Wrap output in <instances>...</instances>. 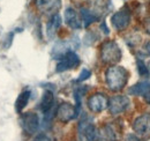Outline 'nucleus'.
I'll return each instance as SVG.
<instances>
[{"instance_id":"1","label":"nucleus","mask_w":150,"mask_h":141,"mask_svg":"<svg viewBox=\"0 0 150 141\" xmlns=\"http://www.w3.org/2000/svg\"><path fill=\"white\" fill-rule=\"evenodd\" d=\"M128 72L121 66L109 67L105 73V81L108 88L112 91H120L125 88L128 81Z\"/></svg>"},{"instance_id":"2","label":"nucleus","mask_w":150,"mask_h":141,"mask_svg":"<svg viewBox=\"0 0 150 141\" xmlns=\"http://www.w3.org/2000/svg\"><path fill=\"white\" fill-rule=\"evenodd\" d=\"M100 59L104 64L114 65L121 59V50L114 41H106L100 48Z\"/></svg>"},{"instance_id":"3","label":"nucleus","mask_w":150,"mask_h":141,"mask_svg":"<svg viewBox=\"0 0 150 141\" xmlns=\"http://www.w3.org/2000/svg\"><path fill=\"white\" fill-rule=\"evenodd\" d=\"M21 126L27 134H35L39 128V117L35 112H24L21 116Z\"/></svg>"},{"instance_id":"4","label":"nucleus","mask_w":150,"mask_h":141,"mask_svg":"<svg viewBox=\"0 0 150 141\" xmlns=\"http://www.w3.org/2000/svg\"><path fill=\"white\" fill-rule=\"evenodd\" d=\"M129 104H131V101H129V98L127 96L117 95V96H113L109 100L108 109H109L111 115L117 116V115H120L124 111H126L128 109Z\"/></svg>"},{"instance_id":"5","label":"nucleus","mask_w":150,"mask_h":141,"mask_svg":"<svg viewBox=\"0 0 150 141\" xmlns=\"http://www.w3.org/2000/svg\"><path fill=\"white\" fill-rule=\"evenodd\" d=\"M111 23H112L113 28L121 31L125 30L128 24L131 23V12L127 7L121 8L120 11L115 12L111 18Z\"/></svg>"},{"instance_id":"6","label":"nucleus","mask_w":150,"mask_h":141,"mask_svg":"<svg viewBox=\"0 0 150 141\" xmlns=\"http://www.w3.org/2000/svg\"><path fill=\"white\" fill-rule=\"evenodd\" d=\"M79 65H80L79 56L74 51H69L59 59V63L57 65L56 70L58 73H61V72H66V70L76 68Z\"/></svg>"},{"instance_id":"7","label":"nucleus","mask_w":150,"mask_h":141,"mask_svg":"<svg viewBox=\"0 0 150 141\" xmlns=\"http://www.w3.org/2000/svg\"><path fill=\"white\" fill-rule=\"evenodd\" d=\"M132 127L136 134L141 137H150V113H143L135 118Z\"/></svg>"},{"instance_id":"8","label":"nucleus","mask_w":150,"mask_h":141,"mask_svg":"<svg viewBox=\"0 0 150 141\" xmlns=\"http://www.w3.org/2000/svg\"><path fill=\"white\" fill-rule=\"evenodd\" d=\"M79 116L76 109L71 103H61L59 108L57 109V117L61 123H68L71 120L75 119Z\"/></svg>"},{"instance_id":"9","label":"nucleus","mask_w":150,"mask_h":141,"mask_svg":"<svg viewBox=\"0 0 150 141\" xmlns=\"http://www.w3.org/2000/svg\"><path fill=\"white\" fill-rule=\"evenodd\" d=\"M108 105H109V98L102 93L94 94L88 100V108L90 109V111H93L95 113L104 111Z\"/></svg>"},{"instance_id":"10","label":"nucleus","mask_w":150,"mask_h":141,"mask_svg":"<svg viewBox=\"0 0 150 141\" xmlns=\"http://www.w3.org/2000/svg\"><path fill=\"white\" fill-rule=\"evenodd\" d=\"M38 11L44 14H58V11L61 8V0H36Z\"/></svg>"},{"instance_id":"11","label":"nucleus","mask_w":150,"mask_h":141,"mask_svg":"<svg viewBox=\"0 0 150 141\" xmlns=\"http://www.w3.org/2000/svg\"><path fill=\"white\" fill-rule=\"evenodd\" d=\"M79 131L80 133L83 135V138L87 141H96L97 140V130L95 127V125L91 122H88L87 117H84V119H82L79 124Z\"/></svg>"},{"instance_id":"12","label":"nucleus","mask_w":150,"mask_h":141,"mask_svg":"<svg viewBox=\"0 0 150 141\" xmlns=\"http://www.w3.org/2000/svg\"><path fill=\"white\" fill-rule=\"evenodd\" d=\"M64 18H65V22L67 26H69L72 29H80L82 27L81 24V20L77 15V12L75 11L74 8L72 7H68L66 8L65 11V14H64Z\"/></svg>"},{"instance_id":"13","label":"nucleus","mask_w":150,"mask_h":141,"mask_svg":"<svg viewBox=\"0 0 150 141\" xmlns=\"http://www.w3.org/2000/svg\"><path fill=\"white\" fill-rule=\"evenodd\" d=\"M97 141H117V132L112 125H104L99 130L97 134Z\"/></svg>"},{"instance_id":"14","label":"nucleus","mask_w":150,"mask_h":141,"mask_svg":"<svg viewBox=\"0 0 150 141\" xmlns=\"http://www.w3.org/2000/svg\"><path fill=\"white\" fill-rule=\"evenodd\" d=\"M72 46L73 48L76 46V45L73 44V42L72 43H69V42H59V43H57L56 45L53 46V50H52V53H51L53 59H60L62 56H65L67 52L73 51Z\"/></svg>"},{"instance_id":"15","label":"nucleus","mask_w":150,"mask_h":141,"mask_svg":"<svg viewBox=\"0 0 150 141\" xmlns=\"http://www.w3.org/2000/svg\"><path fill=\"white\" fill-rule=\"evenodd\" d=\"M54 104V96H53V93L51 90H45L43 96H42V100H40V103H39V109L46 113L49 112L52 106Z\"/></svg>"},{"instance_id":"16","label":"nucleus","mask_w":150,"mask_h":141,"mask_svg":"<svg viewBox=\"0 0 150 141\" xmlns=\"http://www.w3.org/2000/svg\"><path fill=\"white\" fill-rule=\"evenodd\" d=\"M61 26V16L59 14H56L53 15L51 20L49 21L47 26H46V34H47V37L49 38H53L56 33L58 31V29L60 28Z\"/></svg>"},{"instance_id":"17","label":"nucleus","mask_w":150,"mask_h":141,"mask_svg":"<svg viewBox=\"0 0 150 141\" xmlns=\"http://www.w3.org/2000/svg\"><path fill=\"white\" fill-rule=\"evenodd\" d=\"M150 88V82L148 81H142V82H137L136 85L132 86L128 89V94L133 96H143L146 94V91Z\"/></svg>"},{"instance_id":"18","label":"nucleus","mask_w":150,"mask_h":141,"mask_svg":"<svg viewBox=\"0 0 150 141\" xmlns=\"http://www.w3.org/2000/svg\"><path fill=\"white\" fill-rule=\"evenodd\" d=\"M30 95H31L30 90H24V91H22L20 94L19 97L16 98V102H15V110H16V112L21 113L23 111V109L27 106L29 100H30Z\"/></svg>"},{"instance_id":"19","label":"nucleus","mask_w":150,"mask_h":141,"mask_svg":"<svg viewBox=\"0 0 150 141\" xmlns=\"http://www.w3.org/2000/svg\"><path fill=\"white\" fill-rule=\"evenodd\" d=\"M80 14H81V18H82V21H83V26L86 28H88L91 23H94L95 21H97V19H98V16L95 14L94 12H91L88 8H81L80 9Z\"/></svg>"},{"instance_id":"20","label":"nucleus","mask_w":150,"mask_h":141,"mask_svg":"<svg viewBox=\"0 0 150 141\" xmlns=\"http://www.w3.org/2000/svg\"><path fill=\"white\" fill-rule=\"evenodd\" d=\"M136 66H137V72H139V74H140L141 76H146V75L149 74L148 68H147V65L144 64L143 60L137 59V60H136Z\"/></svg>"},{"instance_id":"21","label":"nucleus","mask_w":150,"mask_h":141,"mask_svg":"<svg viewBox=\"0 0 150 141\" xmlns=\"http://www.w3.org/2000/svg\"><path fill=\"white\" fill-rule=\"evenodd\" d=\"M90 75H91V72L89 70H87V68H84V70H82V72H81V74H80V76H79L77 81H79V82L86 81V80H88V79L90 78Z\"/></svg>"},{"instance_id":"22","label":"nucleus","mask_w":150,"mask_h":141,"mask_svg":"<svg viewBox=\"0 0 150 141\" xmlns=\"http://www.w3.org/2000/svg\"><path fill=\"white\" fill-rule=\"evenodd\" d=\"M35 141H51V140H50V138L46 134L42 133V134H38L37 137L35 138Z\"/></svg>"},{"instance_id":"23","label":"nucleus","mask_w":150,"mask_h":141,"mask_svg":"<svg viewBox=\"0 0 150 141\" xmlns=\"http://www.w3.org/2000/svg\"><path fill=\"white\" fill-rule=\"evenodd\" d=\"M144 29H146V33L150 35V19H147L144 21Z\"/></svg>"},{"instance_id":"24","label":"nucleus","mask_w":150,"mask_h":141,"mask_svg":"<svg viewBox=\"0 0 150 141\" xmlns=\"http://www.w3.org/2000/svg\"><path fill=\"white\" fill-rule=\"evenodd\" d=\"M143 97H144V101H146L148 104H150V88L146 91V94L143 95Z\"/></svg>"},{"instance_id":"25","label":"nucleus","mask_w":150,"mask_h":141,"mask_svg":"<svg viewBox=\"0 0 150 141\" xmlns=\"http://www.w3.org/2000/svg\"><path fill=\"white\" fill-rule=\"evenodd\" d=\"M126 141H140V140H139V138H137L136 135H134V134H129V135H127Z\"/></svg>"},{"instance_id":"26","label":"nucleus","mask_w":150,"mask_h":141,"mask_svg":"<svg viewBox=\"0 0 150 141\" xmlns=\"http://www.w3.org/2000/svg\"><path fill=\"white\" fill-rule=\"evenodd\" d=\"M100 28H103V29H104L103 31H104V33H105L106 35L109 34V29H108V27L105 26V22H103V23H102V26H100Z\"/></svg>"},{"instance_id":"27","label":"nucleus","mask_w":150,"mask_h":141,"mask_svg":"<svg viewBox=\"0 0 150 141\" xmlns=\"http://www.w3.org/2000/svg\"><path fill=\"white\" fill-rule=\"evenodd\" d=\"M146 50H147L148 53H150V42H148V43L146 44Z\"/></svg>"},{"instance_id":"28","label":"nucleus","mask_w":150,"mask_h":141,"mask_svg":"<svg viewBox=\"0 0 150 141\" xmlns=\"http://www.w3.org/2000/svg\"><path fill=\"white\" fill-rule=\"evenodd\" d=\"M147 68H148V72H149V74H150V60H149V63H148V65H147Z\"/></svg>"}]
</instances>
